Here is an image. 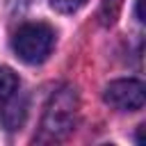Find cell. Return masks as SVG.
Masks as SVG:
<instances>
[{
    "label": "cell",
    "instance_id": "3",
    "mask_svg": "<svg viewBox=\"0 0 146 146\" xmlns=\"http://www.w3.org/2000/svg\"><path fill=\"white\" fill-rule=\"evenodd\" d=\"M103 98L110 107L119 112H139L146 103V87L141 80H135V78L114 80L105 87Z\"/></svg>",
    "mask_w": 146,
    "mask_h": 146
},
{
    "label": "cell",
    "instance_id": "1",
    "mask_svg": "<svg viewBox=\"0 0 146 146\" xmlns=\"http://www.w3.org/2000/svg\"><path fill=\"white\" fill-rule=\"evenodd\" d=\"M78 110H80V100H78V91L73 87H62L57 89L43 112L41 119V141H59L64 139L78 123Z\"/></svg>",
    "mask_w": 146,
    "mask_h": 146
},
{
    "label": "cell",
    "instance_id": "6",
    "mask_svg": "<svg viewBox=\"0 0 146 146\" xmlns=\"http://www.w3.org/2000/svg\"><path fill=\"white\" fill-rule=\"evenodd\" d=\"M121 7H123V0H103L100 2V23L103 25H114L119 14H121Z\"/></svg>",
    "mask_w": 146,
    "mask_h": 146
},
{
    "label": "cell",
    "instance_id": "8",
    "mask_svg": "<svg viewBox=\"0 0 146 146\" xmlns=\"http://www.w3.org/2000/svg\"><path fill=\"white\" fill-rule=\"evenodd\" d=\"M137 21H141V23L146 21L144 18V0H137Z\"/></svg>",
    "mask_w": 146,
    "mask_h": 146
},
{
    "label": "cell",
    "instance_id": "2",
    "mask_svg": "<svg viewBox=\"0 0 146 146\" xmlns=\"http://www.w3.org/2000/svg\"><path fill=\"white\" fill-rule=\"evenodd\" d=\"M11 48L25 64H41L55 48V30L46 23H25L16 30Z\"/></svg>",
    "mask_w": 146,
    "mask_h": 146
},
{
    "label": "cell",
    "instance_id": "4",
    "mask_svg": "<svg viewBox=\"0 0 146 146\" xmlns=\"http://www.w3.org/2000/svg\"><path fill=\"white\" fill-rule=\"evenodd\" d=\"M0 121L7 130H18L23 123H25V116H27V98L23 94H11L9 98L0 100Z\"/></svg>",
    "mask_w": 146,
    "mask_h": 146
},
{
    "label": "cell",
    "instance_id": "7",
    "mask_svg": "<svg viewBox=\"0 0 146 146\" xmlns=\"http://www.w3.org/2000/svg\"><path fill=\"white\" fill-rule=\"evenodd\" d=\"M50 2V7L55 9V11H59V14H73V11H78L80 7H84L89 0H48Z\"/></svg>",
    "mask_w": 146,
    "mask_h": 146
},
{
    "label": "cell",
    "instance_id": "5",
    "mask_svg": "<svg viewBox=\"0 0 146 146\" xmlns=\"http://www.w3.org/2000/svg\"><path fill=\"white\" fill-rule=\"evenodd\" d=\"M18 87H21V80H18V75L14 73V68L0 64V100H5V98H9L11 94H16Z\"/></svg>",
    "mask_w": 146,
    "mask_h": 146
}]
</instances>
